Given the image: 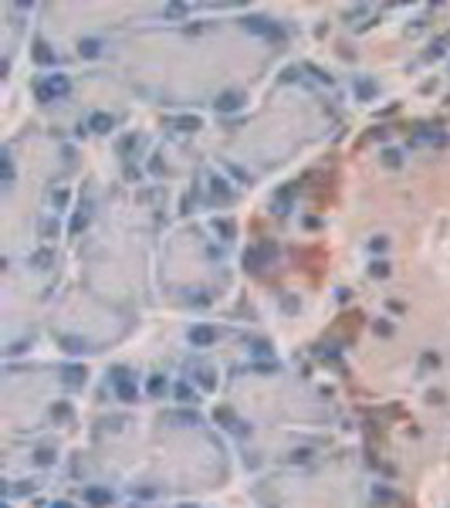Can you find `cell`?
<instances>
[{
	"instance_id": "1",
	"label": "cell",
	"mask_w": 450,
	"mask_h": 508,
	"mask_svg": "<svg viewBox=\"0 0 450 508\" xmlns=\"http://www.w3.org/2000/svg\"><path fill=\"white\" fill-rule=\"evenodd\" d=\"M112 379H115V390H119V396H122L125 403H132V400H136V383L129 379V369H115Z\"/></svg>"
},
{
	"instance_id": "2",
	"label": "cell",
	"mask_w": 450,
	"mask_h": 508,
	"mask_svg": "<svg viewBox=\"0 0 450 508\" xmlns=\"http://www.w3.org/2000/svg\"><path fill=\"white\" fill-rule=\"evenodd\" d=\"M38 95L44 98V102H51V98H58V95H68V82L61 75H55V78H47L44 85L38 88Z\"/></svg>"
},
{
	"instance_id": "3",
	"label": "cell",
	"mask_w": 450,
	"mask_h": 508,
	"mask_svg": "<svg viewBox=\"0 0 450 508\" xmlns=\"http://www.w3.org/2000/svg\"><path fill=\"white\" fill-rule=\"evenodd\" d=\"M214 339H217V332L210 329V325H193V329H190V342H193V346H210Z\"/></svg>"
},
{
	"instance_id": "4",
	"label": "cell",
	"mask_w": 450,
	"mask_h": 508,
	"mask_svg": "<svg viewBox=\"0 0 450 508\" xmlns=\"http://www.w3.org/2000/svg\"><path fill=\"white\" fill-rule=\"evenodd\" d=\"M65 383H68V386H78V383H85V369H78V366H68V369H65Z\"/></svg>"
},
{
	"instance_id": "5",
	"label": "cell",
	"mask_w": 450,
	"mask_h": 508,
	"mask_svg": "<svg viewBox=\"0 0 450 508\" xmlns=\"http://www.w3.org/2000/svg\"><path fill=\"white\" fill-rule=\"evenodd\" d=\"M92 129L95 132H109V129H112V115H102V112L92 115Z\"/></svg>"
},
{
	"instance_id": "6",
	"label": "cell",
	"mask_w": 450,
	"mask_h": 508,
	"mask_svg": "<svg viewBox=\"0 0 450 508\" xmlns=\"http://www.w3.org/2000/svg\"><path fill=\"white\" fill-rule=\"evenodd\" d=\"M88 501H95V505H109L112 495H109L105 488H88Z\"/></svg>"
},
{
	"instance_id": "7",
	"label": "cell",
	"mask_w": 450,
	"mask_h": 508,
	"mask_svg": "<svg viewBox=\"0 0 450 508\" xmlns=\"http://www.w3.org/2000/svg\"><path fill=\"white\" fill-rule=\"evenodd\" d=\"M220 109H224V112H230V109H237V105H241V98H237V95H224V98H220Z\"/></svg>"
},
{
	"instance_id": "8",
	"label": "cell",
	"mask_w": 450,
	"mask_h": 508,
	"mask_svg": "<svg viewBox=\"0 0 450 508\" xmlns=\"http://www.w3.org/2000/svg\"><path fill=\"white\" fill-rule=\"evenodd\" d=\"M149 390H152V393H156V396H160V393H163V390H166V383H163V379H160V376H156V379H152V383H149Z\"/></svg>"
},
{
	"instance_id": "9",
	"label": "cell",
	"mask_w": 450,
	"mask_h": 508,
	"mask_svg": "<svg viewBox=\"0 0 450 508\" xmlns=\"http://www.w3.org/2000/svg\"><path fill=\"white\" fill-rule=\"evenodd\" d=\"M179 400H193V390H190V386H179Z\"/></svg>"
},
{
	"instance_id": "10",
	"label": "cell",
	"mask_w": 450,
	"mask_h": 508,
	"mask_svg": "<svg viewBox=\"0 0 450 508\" xmlns=\"http://www.w3.org/2000/svg\"><path fill=\"white\" fill-rule=\"evenodd\" d=\"M55 508H71V505H55Z\"/></svg>"
}]
</instances>
